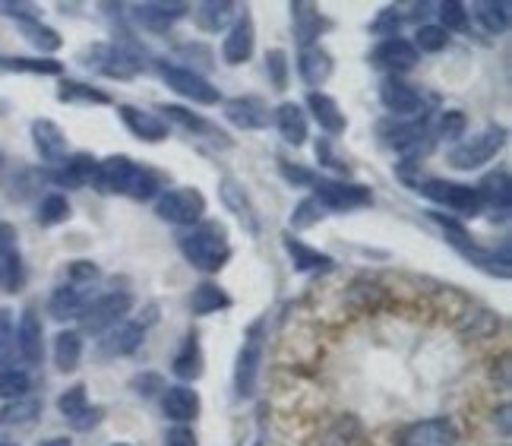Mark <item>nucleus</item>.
I'll return each instance as SVG.
<instances>
[{
    "label": "nucleus",
    "mask_w": 512,
    "mask_h": 446,
    "mask_svg": "<svg viewBox=\"0 0 512 446\" xmlns=\"http://www.w3.org/2000/svg\"><path fill=\"white\" fill-rule=\"evenodd\" d=\"M506 146V127H484L475 137L462 140L456 149L449 152V165L459 168V171H471V168H481L484 162H490L494 155Z\"/></svg>",
    "instance_id": "nucleus-3"
},
{
    "label": "nucleus",
    "mask_w": 512,
    "mask_h": 446,
    "mask_svg": "<svg viewBox=\"0 0 512 446\" xmlns=\"http://www.w3.org/2000/svg\"><path fill=\"white\" fill-rule=\"evenodd\" d=\"M57 99L61 102H70V105H108L111 99L105 92H98L86 83H76V80H67L57 89Z\"/></svg>",
    "instance_id": "nucleus-39"
},
{
    "label": "nucleus",
    "mask_w": 512,
    "mask_h": 446,
    "mask_svg": "<svg viewBox=\"0 0 512 446\" xmlns=\"http://www.w3.org/2000/svg\"><path fill=\"white\" fill-rule=\"evenodd\" d=\"M174 374L181 377V380H200L203 377V348H200V336L190 333L184 339V345L177 348V355H174Z\"/></svg>",
    "instance_id": "nucleus-30"
},
{
    "label": "nucleus",
    "mask_w": 512,
    "mask_h": 446,
    "mask_svg": "<svg viewBox=\"0 0 512 446\" xmlns=\"http://www.w3.org/2000/svg\"><path fill=\"white\" fill-rule=\"evenodd\" d=\"M307 108L313 111V118H317V124H320L326 133H345L348 121H345V114H342L339 102L332 99V95L310 92V95H307Z\"/></svg>",
    "instance_id": "nucleus-28"
},
{
    "label": "nucleus",
    "mask_w": 512,
    "mask_h": 446,
    "mask_svg": "<svg viewBox=\"0 0 512 446\" xmlns=\"http://www.w3.org/2000/svg\"><path fill=\"white\" fill-rule=\"evenodd\" d=\"M225 118L238 130H260L269 124V108L256 95H241V99L225 102Z\"/></svg>",
    "instance_id": "nucleus-19"
},
{
    "label": "nucleus",
    "mask_w": 512,
    "mask_h": 446,
    "mask_svg": "<svg viewBox=\"0 0 512 446\" xmlns=\"http://www.w3.org/2000/svg\"><path fill=\"white\" fill-rule=\"evenodd\" d=\"M256 446H263V443H256Z\"/></svg>",
    "instance_id": "nucleus-62"
},
{
    "label": "nucleus",
    "mask_w": 512,
    "mask_h": 446,
    "mask_svg": "<svg viewBox=\"0 0 512 446\" xmlns=\"http://www.w3.org/2000/svg\"><path fill=\"white\" fill-rule=\"evenodd\" d=\"M396 446H459V428L449 418H424L402 428Z\"/></svg>",
    "instance_id": "nucleus-8"
},
{
    "label": "nucleus",
    "mask_w": 512,
    "mask_h": 446,
    "mask_svg": "<svg viewBox=\"0 0 512 446\" xmlns=\"http://www.w3.org/2000/svg\"><path fill=\"white\" fill-rule=\"evenodd\" d=\"M415 51L421 54V51H427V54H437V51H443L446 45H449V32H443L440 26H421L418 29V35H415Z\"/></svg>",
    "instance_id": "nucleus-46"
},
{
    "label": "nucleus",
    "mask_w": 512,
    "mask_h": 446,
    "mask_svg": "<svg viewBox=\"0 0 512 446\" xmlns=\"http://www.w3.org/2000/svg\"><path fill=\"white\" fill-rule=\"evenodd\" d=\"M0 446H19V443H10V440H0Z\"/></svg>",
    "instance_id": "nucleus-60"
},
{
    "label": "nucleus",
    "mask_w": 512,
    "mask_h": 446,
    "mask_svg": "<svg viewBox=\"0 0 512 446\" xmlns=\"http://www.w3.org/2000/svg\"><path fill=\"white\" fill-rule=\"evenodd\" d=\"M32 143H35V152L42 155V162L61 165L67 159V137H64V130L57 127L54 121H48V118L32 121Z\"/></svg>",
    "instance_id": "nucleus-17"
},
{
    "label": "nucleus",
    "mask_w": 512,
    "mask_h": 446,
    "mask_svg": "<svg viewBox=\"0 0 512 446\" xmlns=\"http://www.w3.org/2000/svg\"><path fill=\"white\" fill-rule=\"evenodd\" d=\"M231 307V298L225 295V288L222 285H212V282H203V285H196L193 288V295H190V310L193 314H219V310H228Z\"/></svg>",
    "instance_id": "nucleus-33"
},
{
    "label": "nucleus",
    "mask_w": 512,
    "mask_h": 446,
    "mask_svg": "<svg viewBox=\"0 0 512 446\" xmlns=\"http://www.w3.org/2000/svg\"><path fill=\"white\" fill-rule=\"evenodd\" d=\"M162 111H165V118L174 121V124H181V127H187V130H193V133H212V137H215L212 124L203 121L200 114H190V111L181 108V105H162Z\"/></svg>",
    "instance_id": "nucleus-45"
},
{
    "label": "nucleus",
    "mask_w": 512,
    "mask_h": 446,
    "mask_svg": "<svg viewBox=\"0 0 512 446\" xmlns=\"http://www.w3.org/2000/svg\"><path fill=\"white\" fill-rule=\"evenodd\" d=\"M279 171H282V178L288 181V184H298V187H313V171H307V168H298V165H291V162H285V159H279Z\"/></svg>",
    "instance_id": "nucleus-53"
},
{
    "label": "nucleus",
    "mask_w": 512,
    "mask_h": 446,
    "mask_svg": "<svg viewBox=\"0 0 512 446\" xmlns=\"http://www.w3.org/2000/svg\"><path fill=\"white\" fill-rule=\"evenodd\" d=\"M70 279L67 282H73V285H80V288H92L95 282H98V266L95 263H89V260H73L70 263V273H67Z\"/></svg>",
    "instance_id": "nucleus-49"
},
{
    "label": "nucleus",
    "mask_w": 512,
    "mask_h": 446,
    "mask_svg": "<svg viewBox=\"0 0 512 446\" xmlns=\"http://www.w3.org/2000/svg\"><path fill=\"white\" fill-rule=\"evenodd\" d=\"M86 295H89V288H80V285H73V282L57 285L54 292H51V298H48V314L54 320H73V317H80L83 307L89 304Z\"/></svg>",
    "instance_id": "nucleus-21"
},
{
    "label": "nucleus",
    "mask_w": 512,
    "mask_h": 446,
    "mask_svg": "<svg viewBox=\"0 0 512 446\" xmlns=\"http://www.w3.org/2000/svg\"><path fill=\"white\" fill-rule=\"evenodd\" d=\"M155 187H159V181H155V174L146 171V168H140V171H136V178H133L130 197H133V200H149L152 193H155Z\"/></svg>",
    "instance_id": "nucleus-51"
},
{
    "label": "nucleus",
    "mask_w": 512,
    "mask_h": 446,
    "mask_svg": "<svg viewBox=\"0 0 512 446\" xmlns=\"http://www.w3.org/2000/svg\"><path fill=\"white\" fill-rule=\"evenodd\" d=\"M16 355L26 364H38L45 355V329L35 307H26L16 323Z\"/></svg>",
    "instance_id": "nucleus-13"
},
{
    "label": "nucleus",
    "mask_w": 512,
    "mask_h": 446,
    "mask_svg": "<svg viewBox=\"0 0 512 446\" xmlns=\"http://www.w3.org/2000/svg\"><path fill=\"white\" fill-rule=\"evenodd\" d=\"M29 386L32 380L26 371H19V367H0V399H7V402L23 399L29 393Z\"/></svg>",
    "instance_id": "nucleus-42"
},
{
    "label": "nucleus",
    "mask_w": 512,
    "mask_h": 446,
    "mask_svg": "<svg viewBox=\"0 0 512 446\" xmlns=\"http://www.w3.org/2000/svg\"><path fill=\"white\" fill-rule=\"evenodd\" d=\"M187 4H177V0H171V4H165V0H152V4H136L133 7V16L136 23H140L143 29L149 32H165L171 29L177 19L187 16Z\"/></svg>",
    "instance_id": "nucleus-16"
},
{
    "label": "nucleus",
    "mask_w": 512,
    "mask_h": 446,
    "mask_svg": "<svg viewBox=\"0 0 512 446\" xmlns=\"http://www.w3.org/2000/svg\"><path fill=\"white\" fill-rule=\"evenodd\" d=\"M38 412H42V402L38 399H13L7 402L4 409H0V428H19V424H32L38 418Z\"/></svg>",
    "instance_id": "nucleus-37"
},
{
    "label": "nucleus",
    "mask_w": 512,
    "mask_h": 446,
    "mask_svg": "<svg viewBox=\"0 0 512 446\" xmlns=\"http://www.w3.org/2000/svg\"><path fill=\"white\" fill-rule=\"evenodd\" d=\"M468 26V7L459 0H449L440 7V29L443 32H462Z\"/></svg>",
    "instance_id": "nucleus-47"
},
{
    "label": "nucleus",
    "mask_w": 512,
    "mask_h": 446,
    "mask_svg": "<svg viewBox=\"0 0 512 446\" xmlns=\"http://www.w3.org/2000/svg\"><path fill=\"white\" fill-rule=\"evenodd\" d=\"M0 288H4V263H0Z\"/></svg>",
    "instance_id": "nucleus-59"
},
{
    "label": "nucleus",
    "mask_w": 512,
    "mask_h": 446,
    "mask_svg": "<svg viewBox=\"0 0 512 446\" xmlns=\"http://www.w3.org/2000/svg\"><path fill=\"white\" fill-rule=\"evenodd\" d=\"M95 168H98V159L89 152H76L70 159L61 162V171L54 174V181L61 187H86L92 184L95 178Z\"/></svg>",
    "instance_id": "nucleus-26"
},
{
    "label": "nucleus",
    "mask_w": 512,
    "mask_h": 446,
    "mask_svg": "<svg viewBox=\"0 0 512 446\" xmlns=\"http://www.w3.org/2000/svg\"><path fill=\"white\" fill-rule=\"evenodd\" d=\"M370 32H373V35L396 38V32H399V13L392 10V7H386V10H383V13L370 23Z\"/></svg>",
    "instance_id": "nucleus-52"
},
{
    "label": "nucleus",
    "mask_w": 512,
    "mask_h": 446,
    "mask_svg": "<svg viewBox=\"0 0 512 446\" xmlns=\"http://www.w3.org/2000/svg\"><path fill=\"white\" fill-rule=\"evenodd\" d=\"M133 386H136V393H140V396H152V390H149V386H162V380L155 377V374H146V377H140V380H136Z\"/></svg>",
    "instance_id": "nucleus-57"
},
{
    "label": "nucleus",
    "mask_w": 512,
    "mask_h": 446,
    "mask_svg": "<svg viewBox=\"0 0 512 446\" xmlns=\"http://www.w3.org/2000/svg\"><path fill=\"white\" fill-rule=\"evenodd\" d=\"M285 250L294 260V269H298V273H329V269L336 266V260H332L329 254H320V250L307 247L304 241L291 238V235L285 238Z\"/></svg>",
    "instance_id": "nucleus-27"
},
{
    "label": "nucleus",
    "mask_w": 512,
    "mask_h": 446,
    "mask_svg": "<svg viewBox=\"0 0 512 446\" xmlns=\"http://www.w3.org/2000/svg\"><path fill=\"white\" fill-rule=\"evenodd\" d=\"M275 127H279L282 140L288 146H304L307 140V114L298 102H282L275 111Z\"/></svg>",
    "instance_id": "nucleus-25"
},
{
    "label": "nucleus",
    "mask_w": 512,
    "mask_h": 446,
    "mask_svg": "<svg viewBox=\"0 0 512 446\" xmlns=\"http://www.w3.org/2000/svg\"><path fill=\"white\" fill-rule=\"evenodd\" d=\"M465 127H468V118L462 111H446L443 114V121H440V137L443 140H459V137H465Z\"/></svg>",
    "instance_id": "nucleus-50"
},
{
    "label": "nucleus",
    "mask_w": 512,
    "mask_h": 446,
    "mask_svg": "<svg viewBox=\"0 0 512 446\" xmlns=\"http://www.w3.org/2000/svg\"><path fill=\"white\" fill-rule=\"evenodd\" d=\"M165 446H196V437L190 428H174V431H168Z\"/></svg>",
    "instance_id": "nucleus-55"
},
{
    "label": "nucleus",
    "mask_w": 512,
    "mask_h": 446,
    "mask_svg": "<svg viewBox=\"0 0 512 446\" xmlns=\"http://www.w3.org/2000/svg\"><path fill=\"white\" fill-rule=\"evenodd\" d=\"M0 70L10 73H42V76H57L61 64L51 61V57H4L0 54Z\"/></svg>",
    "instance_id": "nucleus-38"
},
{
    "label": "nucleus",
    "mask_w": 512,
    "mask_h": 446,
    "mask_svg": "<svg viewBox=\"0 0 512 446\" xmlns=\"http://www.w3.org/2000/svg\"><path fill=\"white\" fill-rule=\"evenodd\" d=\"M114 446H130V443H114Z\"/></svg>",
    "instance_id": "nucleus-61"
},
{
    "label": "nucleus",
    "mask_w": 512,
    "mask_h": 446,
    "mask_svg": "<svg viewBox=\"0 0 512 446\" xmlns=\"http://www.w3.org/2000/svg\"><path fill=\"white\" fill-rule=\"evenodd\" d=\"M380 102L386 105V111L396 114V118H408V114L421 111V95L408 83H402L399 76H386L380 83Z\"/></svg>",
    "instance_id": "nucleus-20"
},
{
    "label": "nucleus",
    "mask_w": 512,
    "mask_h": 446,
    "mask_svg": "<svg viewBox=\"0 0 512 446\" xmlns=\"http://www.w3.org/2000/svg\"><path fill=\"white\" fill-rule=\"evenodd\" d=\"M260 361H263V320H256L247 329V339L238 352V364H234V390L241 399L253 396L256 377H260Z\"/></svg>",
    "instance_id": "nucleus-6"
},
{
    "label": "nucleus",
    "mask_w": 512,
    "mask_h": 446,
    "mask_svg": "<svg viewBox=\"0 0 512 446\" xmlns=\"http://www.w3.org/2000/svg\"><path fill=\"white\" fill-rule=\"evenodd\" d=\"M143 339H146V329L140 323H117L114 329H108L102 352L111 358H124V355H133L136 348L143 345Z\"/></svg>",
    "instance_id": "nucleus-24"
},
{
    "label": "nucleus",
    "mask_w": 512,
    "mask_h": 446,
    "mask_svg": "<svg viewBox=\"0 0 512 446\" xmlns=\"http://www.w3.org/2000/svg\"><path fill=\"white\" fill-rule=\"evenodd\" d=\"M234 10L238 4H231V0H206V4L193 7V19L203 32H219L234 19Z\"/></svg>",
    "instance_id": "nucleus-29"
},
{
    "label": "nucleus",
    "mask_w": 512,
    "mask_h": 446,
    "mask_svg": "<svg viewBox=\"0 0 512 446\" xmlns=\"http://www.w3.org/2000/svg\"><path fill=\"white\" fill-rule=\"evenodd\" d=\"M57 412H61L70 428H76V431H92L95 424L102 421V409H98V405H89L83 383H76L67 393H61V399H57Z\"/></svg>",
    "instance_id": "nucleus-12"
},
{
    "label": "nucleus",
    "mask_w": 512,
    "mask_h": 446,
    "mask_svg": "<svg viewBox=\"0 0 512 446\" xmlns=\"http://www.w3.org/2000/svg\"><path fill=\"white\" fill-rule=\"evenodd\" d=\"M475 190H478L481 203H487V206L500 209L503 216L509 212V197H512V190H509V174H506V171H494V174H487V178H484V181H481Z\"/></svg>",
    "instance_id": "nucleus-34"
},
{
    "label": "nucleus",
    "mask_w": 512,
    "mask_h": 446,
    "mask_svg": "<svg viewBox=\"0 0 512 446\" xmlns=\"http://www.w3.org/2000/svg\"><path fill=\"white\" fill-rule=\"evenodd\" d=\"M35 219H38V225H45V228L67 222L70 219V203H67L64 193H48V197L38 203Z\"/></svg>",
    "instance_id": "nucleus-40"
},
{
    "label": "nucleus",
    "mask_w": 512,
    "mask_h": 446,
    "mask_svg": "<svg viewBox=\"0 0 512 446\" xmlns=\"http://www.w3.org/2000/svg\"><path fill=\"white\" fill-rule=\"evenodd\" d=\"M159 73H162V80H165L177 95H184V99H190L193 105H219V102H222L219 89H215V86L206 80V76H200V73L190 70V67L162 64Z\"/></svg>",
    "instance_id": "nucleus-7"
},
{
    "label": "nucleus",
    "mask_w": 512,
    "mask_h": 446,
    "mask_svg": "<svg viewBox=\"0 0 512 446\" xmlns=\"http://www.w3.org/2000/svg\"><path fill=\"white\" fill-rule=\"evenodd\" d=\"M16 228L10 222H0V254H10V250H16Z\"/></svg>",
    "instance_id": "nucleus-56"
},
{
    "label": "nucleus",
    "mask_w": 512,
    "mask_h": 446,
    "mask_svg": "<svg viewBox=\"0 0 512 446\" xmlns=\"http://www.w3.org/2000/svg\"><path fill=\"white\" fill-rule=\"evenodd\" d=\"M370 61L377 64V67H386L392 73H402V70H411L418 61H421V54L415 51V45L408 42V38H383V42L370 51Z\"/></svg>",
    "instance_id": "nucleus-14"
},
{
    "label": "nucleus",
    "mask_w": 512,
    "mask_h": 446,
    "mask_svg": "<svg viewBox=\"0 0 512 446\" xmlns=\"http://www.w3.org/2000/svg\"><path fill=\"white\" fill-rule=\"evenodd\" d=\"M317 159H320V162H323L326 168H332V171H342V174L348 171V165H345V162L339 159L336 152H332L329 140H320V143H317Z\"/></svg>",
    "instance_id": "nucleus-54"
},
{
    "label": "nucleus",
    "mask_w": 512,
    "mask_h": 446,
    "mask_svg": "<svg viewBox=\"0 0 512 446\" xmlns=\"http://www.w3.org/2000/svg\"><path fill=\"white\" fill-rule=\"evenodd\" d=\"M16 358V323L13 310L0 307V367H10Z\"/></svg>",
    "instance_id": "nucleus-43"
},
{
    "label": "nucleus",
    "mask_w": 512,
    "mask_h": 446,
    "mask_svg": "<svg viewBox=\"0 0 512 446\" xmlns=\"http://www.w3.org/2000/svg\"><path fill=\"white\" fill-rule=\"evenodd\" d=\"M291 19H294V38L301 42V48H310L313 38L320 35L323 19L313 4H291Z\"/></svg>",
    "instance_id": "nucleus-35"
},
{
    "label": "nucleus",
    "mask_w": 512,
    "mask_h": 446,
    "mask_svg": "<svg viewBox=\"0 0 512 446\" xmlns=\"http://www.w3.org/2000/svg\"><path fill=\"white\" fill-rule=\"evenodd\" d=\"M313 197L323 203V209H336V212L361 209V206H370L373 200L370 187L351 184V181H329V178L313 181Z\"/></svg>",
    "instance_id": "nucleus-9"
},
{
    "label": "nucleus",
    "mask_w": 512,
    "mask_h": 446,
    "mask_svg": "<svg viewBox=\"0 0 512 446\" xmlns=\"http://www.w3.org/2000/svg\"><path fill=\"white\" fill-rule=\"evenodd\" d=\"M427 200H433L437 206H446L452 209L456 216L462 219H475L478 212L484 209L481 197H478V190L475 187H468V184H452V181H440V178H433V181H424L418 187Z\"/></svg>",
    "instance_id": "nucleus-5"
},
{
    "label": "nucleus",
    "mask_w": 512,
    "mask_h": 446,
    "mask_svg": "<svg viewBox=\"0 0 512 446\" xmlns=\"http://www.w3.org/2000/svg\"><path fill=\"white\" fill-rule=\"evenodd\" d=\"M80 358H83V336L76 333V329H61V333L54 336V364L57 371H76L80 367Z\"/></svg>",
    "instance_id": "nucleus-31"
},
{
    "label": "nucleus",
    "mask_w": 512,
    "mask_h": 446,
    "mask_svg": "<svg viewBox=\"0 0 512 446\" xmlns=\"http://www.w3.org/2000/svg\"><path fill=\"white\" fill-rule=\"evenodd\" d=\"M19 23H23V32H26V38H29V45H35L38 51L51 54V51L61 48V35H57L51 26L38 23V19H19Z\"/></svg>",
    "instance_id": "nucleus-41"
},
{
    "label": "nucleus",
    "mask_w": 512,
    "mask_h": 446,
    "mask_svg": "<svg viewBox=\"0 0 512 446\" xmlns=\"http://www.w3.org/2000/svg\"><path fill=\"white\" fill-rule=\"evenodd\" d=\"M219 193H222V203L228 206V212H234V216H238L250 231H256V212H253V203L247 197V190L234 178H225L219 184Z\"/></svg>",
    "instance_id": "nucleus-32"
},
{
    "label": "nucleus",
    "mask_w": 512,
    "mask_h": 446,
    "mask_svg": "<svg viewBox=\"0 0 512 446\" xmlns=\"http://www.w3.org/2000/svg\"><path fill=\"white\" fill-rule=\"evenodd\" d=\"M320 219H323V203L317 197H307V200H301L298 206H294V212H291V228L294 231H304L310 225H317Z\"/></svg>",
    "instance_id": "nucleus-44"
},
{
    "label": "nucleus",
    "mask_w": 512,
    "mask_h": 446,
    "mask_svg": "<svg viewBox=\"0 0 512 446\" xmlns=\"http://www.w3.org/2000/svg\"><path fill=\"white\" fill-rule=\"evenodd\" d=\"M206 212V197L196 187H174L155 200V216L168 225H200Z\"/></svg>",
    "instance_id": "nucleus-2"
},
{
    "label": "nucleus",
    "mask_w": 512,
    "mask_h": 446,
    "mask_svg": "<svg viewBox=\"0 0 512 446\" xmlns=\"http://www.w3.org/2000/svg\"><path fill=\"white\" fill-rule=\"evenodd\" d=\"M86 57H89L86 67L111 76V80H133V76L143 70L140 57L124 51V48H117V45H95Z\"/></svg>",
    "instance_id": "nucleus-10"
},
{
    "label": "nucleus",
    "mask_w": 512,
    "mask_h": 446,
    "mask_svg": "<svg viewBox=\"0 0 512 446\" xmlns=\"http://www.w3.org/2000/svg\"><path fill=\"white\" fill-rule=\"evenodd\" d=\"M42 446H73V443H70L67 437H51V440H45Z\"/></svg>",
    "instance_id": "nucleus-58"
},
{
    "label": "nucleus",
    "mask_w": 512,
    "mask_h": 446,
    "mask_svg": "<svg viewBox=\"0 0 512 446\" xmlns=\"http://www.w3.org/2000/svg\"><path fill=\"white\" fill-rule=\"evenodd\" d=\"M181 254L193 269H200V273H219L231 257L225 225L219 222L193 225L187 235H181Z\"/></svg>",
    "instance_id": "nucleus-1"
},
{
    "label": "nucleus",
    "mask_w": 512,
    "mask_h": 446,
    "mask_svg": "<svg viewBox=\"0 0 512 446\" xmlns=\"http://www.w3.org/2000/svg\"><path fill=\"white\" fill-rule=\"evenodd\" d=\"M475 19L481 23L484 32L490 35H503L509 29V4L506 0H481V4H475Z\"/></svg>",
    "instance_id": "nucleus-36"
},
{
    "label": "nucleus",
    "mask_w": 512,
    "mask_h": 446,
    "mask_svg": "<svg viewBox=\"0 0 512 446\" xmlns=\"http://www.w3.org/2000/svg\"><path fill=\"white\" fill-rule=\"evenodd\" d=\"M136 171H140V165H133V159H127V155H111V159L98 162L92 187L98 193H108V197L111 193H130Z\"/></svg>",
    "instance_id": "nucleus-11"
},
{
    "label": "nucleus",
    "mask_w": 512,
    "mask_h": 446,
    "mask_svg": "<svg viewBox=\"0 0 512 446\" xmlns=\"http://www.w3.org/2000/svg\"><path fill=\"white\" fill-rule=\"evenodd\" d=\"M162 409L171 421L177 424H187L200 415V393L190 390V386L177 383V386H168L165 390V399H162Z\"/></svg>",
    "instance_id": "nucleus-22"
},
{
    "label": "nucleus",
    "mask_w": 512,
    "mask_h": 446,
    "mask_svg": "<svg viewBox=\"0 0 512 446\" xmlns=\"http://www.w3.org/2000/svg\"><path fill=\"white\" fill-rule=\"evenodd\" d=\"M117 114H121L124 127L133 133V137H140L146 143H162V140H168V124L159 118V114L143 111V108H133V105H121V108H117Z\"/></svg>",
    "instance_id": "nucleus-18"
},
{
    "label": "nucleus",
    "mask_w": 512,
    "mask_h": 446,
    "mask_svg": "<svg viewBox=\"0 0 512 446\" xmlns=\"http://www.w3.org/2000/svg\"><path fill=\"white\" fill-rule=\"evenodd\" d=\"M253 45H256L253 16L244 10V16L231 26V32L225 35V42H222V57H225V64H231V67L247 64V61H250V54H253Z\"/></svg>",
    "instance_id": "nucleus-15"
},
{
    "label": "nucleus",
    "mask_w": 512,
    "mask_h": 446,
    "mask_svg": "<svg viewBox=\"0 0 512 446\" xmlns=\"http://www.w3.org/2000/svg\"><path fill=\"white\" fill-rule=\"evenodd\" d=\"M130 310H133V295L130 292H111V295L89 301L83 307V314H80V323H83L86 333L98 336V333H108V329H114L117 323H124Z\"/></svg>",
    "instance_id": "nucleus-4"
},
{
    "label": "nucleus",
    "mask_w": 512,
    "mask_h": 446,
    "mask_svg": "<svg viewBox=\"0 0 512 446\" xmlns=\"http://www.w3.org/2000/svg\"><path fill=\"white\" fill-rule=\"evenodd\" d=\"M266 70H269V80H272L275 89L288 86V54L282 48H272L266 54Z\"/></svg>",
    "instance_id": "nucleus-48"
},
{
    "label": "nucleus",
    "mask_w": 512,
    "mask_h": 446,
    "mask_svg": "<svg viewBox=\"0 0 512 446\" xmlns=\"http://www.w3.org/2000/svg\"><path fill=\"white\" fill-rule=\"evenodd\" d=\"M298 73H301V80L310 89L323 86L332 76V57H329V51H323L320 45L301 48V54H298Z\"/></svg>",
    "instance_id": "nucleus-23"
}]
</instances>
